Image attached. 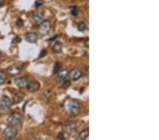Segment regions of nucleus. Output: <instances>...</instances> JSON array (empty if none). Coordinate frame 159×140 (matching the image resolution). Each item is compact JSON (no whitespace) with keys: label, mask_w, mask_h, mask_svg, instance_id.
Wrapping results in <instances>:
<instances>
[{"label":"nucleus","mask_w":159,"mask_h":140,"mask_svg":"<svg viewBox=\"0 0 159 140\" xmlns=\"http://www.w3.org/2000/svg\"><path fill=\"white\" fill-rule=\"evenodd\" d=\"M50 28H51V24L49 21H43V22H41L40 26H39V32L41 35L46 36L49 33Z\"/></svg>","instance_id":"20e7f679"},{"label":"nucleus","mask_w":159,"mask_h":140,"mask_svg":"<svg viewBox=\"0 0 159 140\" xmlns=\"http://www.w3.org/2000/svg\"><path fill=\"white\" fill-rule=\"evenodd\" d=\"M22 120L21 115L18 112H13L9 116L7 119L8 123L12 126H16L19 125Z\"/></svg>","instance_id":"f03ea898"},{"label":"nucleus","mask_w":159,"mask_h":140,"mask_svg":"<svg viewBox=\"0 0 159 140\" xmlns=\"http://www.w3.org/2000/svg\"><path fill=\"white\" fill-rule=\"evenodd\" d=\"M68 108L71 115H77L80 112L79 103L76 100H71L68 103Z\"/></svg>","instance_id":"f257e3e1"},{"label":"nucleus","mask_w":159,"mask_h":140,"mask_svg":"<svg viewBox=\"0 0 159 140\" xmlns=\"http://www.w3.org/2000/svg\"><path fill=\"white\" fill-rule=\"evenodd\" d=\"M26 86L27 89L30 92H35V91H38L39 88H40V84H39V82L36 81H33L28 82Z\"/></svg>","instance_id":"6e6552de"},{"label":"nucleus","mask_w":159,"mask_h":140,"mask_svg":"<svg viewBox=\"0 0 159 140\" xmlns=\"http://www.w3.org/2000/svg\"><path fill=\"white\" fill-rule=\"evenodd\" d=\"M6 79V76L4 73L0 72V84H3Z\"/></svg>","instance_id":"412c9836"},{"label":"nucleus","mask_w":159,"mask_h":140,"mask_svg":"<svg viewBox=\"0 0 159 140\" xmlns=\"http://www.w3.org/2000/svg\"><path fill=\"white\" fill-rule=\"evenodd\" d=\"M15 84L20 88H24L27 86L28 80L26 77H18L14 80Z\"/></svg>","instance_id":"1a4fd4ad"},{"label":"nucleus","mask_w":159,"mask_h":140,"mask_svg":"<svg viewBox=\"0 0 159 140\" xmlns=\"http://www.w3.org/2000/svg\"><path fill=\"white\" fill-rule=\"evenodd\" d=\"M3 135L6 139H13L17 135V130L14 127H13L12 125L9 126V127L5 128V130H4Z\"/></svg>","instance_id":"7ed1b4c3"},{"label":"nucleus","mask_w":159,"mask_h":140,"mask_svg":"<svg viewBox=\"0 0 159 140\" xmlns=\"http://www.w3.org/2000/svg\"><path fill=\"white\" fill-rule=\"evenodd\" d=\"M60 69H61L60 63H59V62L55 63V66H54V68H53V74H56V73L59 72Z\"/></svg>","instance_id":"a211bd4d"},{"label":"nucleus","mask_w":159,"mask_h":140,"mask_svg":"<svg viewBox=\"0 0 159 140\" xmlns=\"http://www.w3.org/2000/svg\"><path fill=\"white\" fill-rule=\"evenodd\" d=\"M17 25L18 27H19V28H21V27H22L23 26H24V21H23L21 19H18V21H17Z\"/></svg>","instance_id":"4be33fe9"},{"label":"nucleus","mask_w":159,"mask_h":140,"mask_svg":"<svg viewBox=\"0 0 159 140\" xmlns=\"http://www.w3.org/2000/svg\"><path fill=\"white\" fill-rule=\"evenodd\" d=\"M46 54H47V51H46L45 50H43L40 53V55H39V57H43L46 55Z\"/></svg>","instance_id":"b1692460"},{"label":"nucleus","mask_w":159,"mask_h":140,"mask_svg":"<svg viewBox=\"0 0 159 140\" xmlns=\"http://www.w3.org/2000/svg\"><path fill=\"white\" fill-rule=\"evenodd\" d=\"M84 45H85V46H86L87 48L89 47V38H86V42L84 43Z\"/></svg>","instance_id":"bb28decb"},{"label":"nucleus","mask_w":159,"mask_h":140,"mask_svg":"<svg viewBox=\"0 0 159 140\" xmlns=\"http://www.w3.org/2000/svg\"><path fill=\"white\" fill-rule=\"evenodd\" d=\"M70 85H71V82H70V80H66V81H64L63 82V84H62V86L64 89H66L70 86Z\"/></svg>","instance_id":"aec40b11"},{"label":"nucleus","mask_w":159,"mask_h":140,"mask_svg":"<svg viewBox=\"0 0 159 140\" xmlns=\"http://www.w3.org/2000/svg\"><path fill=\"white\" fill-rule=\"evenodd\" d=\"M24 99V97L20 93H15L13 96V101L15 103H19Z\"/></svg>","instance_id":"dca6fc26"},{"label":"nucleus","mask_w":159,"mask_h":140,"mask_svg":"<svg viewBox=\"0 0 159 140\" xmlns=\"http://www.w3.org/2000/svg\"><path fill=\"white\" fill-rule=\"evenodd\" d=\"M71 14L74 16V17H77L78 15V13H79V9H78L77 6H74L71 7Z\"/></svg>","instance_id":"f3484780"},{"label":"nucleus","mask_w":159,"mask_h":140,"mask_svg":"<svg viewBox=\"0 0 159 140\" xmlns=\"http://www.w3.org/2000/svg\"><path fill=\"white\" fill-rule=\"evenodd\" d=\"M89 137V130H85L82 131L81 132H80L79 136L77 137V140H84L86 139L87 137Z\"/></svg>","instance_id":"2eb2a0df"},{"label":"nucleus","mask_w":159,"mask_h":140,"mask_svg":"<svg viewBox=\"0 0 159 140\" xmlns=\"http://www.w3.org/2000/svg\"><path fill=\"white\" fill-rule=\"evenodd\" d=\"M38 34H36V33H33V32L27 33L26 35L25 36V40L30 43H36V41L38 40Z\"/></svg>","instance_id":"9d476101"},{"label":"nucleus","mask_w":159,"mask_h":140,"mask_svg":"<svg viewBox=\"0 0 159 140\" xmlns=\"http://www.w3.org/2000/svg\"><path fill=\"white\" fill-rule=\"evenodd\" d=\"M62 43L60 42H57L56 43H55V45H53L52 47V51L54 53H60L62 50Z\"/></svg>","instance_id":"ddd939ff"},{"label":"nucleus","mask_w":159,"mask_h":140,"mask_svg":"<svg viewBox=\"0 0 159 140\" xmlns=\"http://www.w3.org/2000/svg\"><path fill=\"white\" fill-rule=\"evenodd\" d=\"M20 42H21V39L18 37L14 38L13 39V40H12L13 43H20Z\"/></svg>","instance_id":"393cba45"},{"label":"nucleus","mask_w":159,"mask_h":140,"mask_svg":"<svg viewBox=\"0 0 159 140\" xmlns=\"http://www.w3.org/2000/svg\"><path fill=\"white\" fill-rule=\"evenodd\" d=\"M69 74L68 70H62V71H59L58 75H57V81H63L66 79V78L67 77V76Z\"/></svg>","instance_id":"f8f14e48"},{"label":"nucleus","mask_w":159,"mask_h":140,"mask_svg":"<svg viewBox=\"0 0 159 140\" xmlns=\"http://www.w3.org/2000/svg\"><path fill=\"white\" fill-rule=\"evenodd\" d=\"M33 19L37 23H41L43 20V13L40 12H36L33 13Z\"/></svg>","instance_id":"4468645a"},{"label":"nucleus","mask_w":159,"mask_h":140,"mask_svg":"<svg viewBox=\"0 0 159 140\" xmlns=\"http://www.w3.org/2000/svg\"><path fill=\"white\" fill-rule=\"evenodd\" d=\"M77 28H78V30H79V31L83 32L86 29V25L84 22H81L80 24L78 25Z\"/></svg>","instance_id":"6ab92c4d"},{"label":"nucleus","mask_w":159,"mask_h":140,"mask_svg":"<svg viewBox=\"0 0 159 140\" xmlns=\"http://www.w3.org/2000/svg\"><path fill=\"white\" fill-rule=\"evenodd\" d=\"M42 5V4L40 3V2H36V4H35V6L36 8H38V7H40V6Z\"/></svg>","instance_id":"a878e982"},{"label":"nucleus","mask_w":159,"mask_h":140,"mask_svg":"<svg viewBox=\"0 0 159 140\" xmlns=\"http://www.w3.org/2000/svg\"><path fill=\"white\" fill-rule=\"evenodd\" d=\"M6 72H7L9 74H10L11 76L17 75L21 72V67L17 65H11L7 68Z\"/></svg>","instance_id":"423d86ee"},{"label":"nucleus","mask_w":159,"mask_h":140,"mask_svg":"<svg viewBox=\"0 0 159 140\" xmlns=\"http://www.w3.org/2000/svg\"><path fill=\"white\" fill-rule=\"evenodd\" d=\"M11 106V99L7 96H3L1 98L0 102V108L3 111H7Z\"/></svg>","instance_id":"39448f33"},{"label":"nucleus","mask_w":159,"mask_h":140,"mask_svg":"<svg viewBox=\"0 0 159 140\" xmlns=\"http://www.w3.org/2000/svg\"><path fill=\"white\" fill-rule=\"evenodd\" d=\"M81 72L79 69L75 68L71 71L70 76L71 80H73V81H77L81 77Z\"/></svg>","instance_id":"9b49d317"},{"label":"nucleus","mask_w":159,"mask_h":140,"mask_svg":"<svg viewBox=\"0 0 159 140\" xmlns=\"http://www.w3.org/2000/svg\"><path fill=\"white\" fill-rule=\"evenodd\" d=\"M1 57H2V52H0V58H1Z\"/></svg>","instance_id":"cd10ccee"},{"label":"nucleus","mask_w":159,"mask_h":140,"mask_svg":"<svg viewBox=\"0 0 159 140\" xmlns=\"http://www.w3.org/2000/svg\"><path fill=\"white\" fill-rule=\"evenodd\" d=\"M63 129L66 132H72L76 130V124L71 121L66 122L63 125Z\"/></svg>","instance_id":"0eeeda50"},{"label":"nucleus","mask_w":159,"mask_h":140,"mask_svg":"<svg viewBox=\"0 0 159 140\" xmlns=\"http://www.w3.org/2000/svg\"><path fill=\"white\" fill-rule=\"evenodd\" d=\"M57 139H65V137H64V134H62V133H59V134L57 135Z\"/></svg>","instance_id":"5701e85b"}]
</instances>
